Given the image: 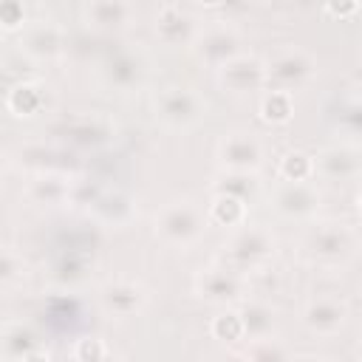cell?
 <instances>
[{
	"label": "cell",
	"instance_id": "obj_1",
	"mask_svg": "<svg viewBox=\"0 0 362 362\" xmlns=\"http://www.w3.org/2000/svg\"><path fill=\"white\" fill-rule=\"evenodd\" d=\"M206 226L204 212L189 201H173L156 215V235L170 246H192Z\"/></svg>",
	"mask_w": 362,
	"mask_h": 362
},
{
	"label": "cell",
	"instance_id": "obj_2",
	"mask_svg": "<svg viewBox=\"0 0 362 362\" xmlns=\"http://www.w3.org/2000/svg\"><path fill=\"white\" fill-rule=\"evenodd\" d=\"M274 255V238L263 226H246L232 235L226 243V266L235 272H246L255 266H263Z\"/></svg>",
	"mask_w": 362,
	"mask_h": 362
},
{
	"label": "cell",
	"instance_id": "obj_3",
	"mask_svg": "<svg viewBox=\"0 0 362 362\" xmlns=\"http://www.w3.org/2000/svg\"><path fill=\"white\" fill-rule=\"evenodd\" d=\"M204 110H206V102L192 88L173 85L156 96V116L167 127H175V130H184V127H192L195 122H201Z\"/></svg>",
	"mask_w": 362,
	"mask_h": 362
},
{
	"label": "cell",
	"instance_id": "obj_4",
	"mask_svg": "<svg viewBox=\"0 0 362 362\" xmlns=\"http://www.w3.org/2000/svg\"><path fill=\"white\" fill-rule=\"evenodd\" d=\"M354 249H356V235L345 223H320L305 238L308 257L320 263H342L354 255Z\"/></svg>",
	"mask_w": 362,
	"mask_h": 362
},
{
	"label": "cell",
	"instance_id": "obj_5",
	"mask_svg": "<svg viewBox=\"0 0 362 362\" xmlns=\"http://www.w3.org/2000/svg\"><path fill=\"white\" fill-rule=\"evenodd\" d=\"M218 164L223 173H249L255 175L263 164V144L257 141V136L246 133V130H235L226 133L218 141Z\"/></svg>",
	"mask_w": 362,
	"mask_h": 362
},
{
	"label": "cell",
	"instance_id": "obj_6",
	"mask_svg": "<svg viewBox=\"0 0 362 362\" xmlns=\"http://www.w3.org/2000/svg\"><path fill=\"white\" fill-rule=\"evenodd\" d=\"M314 71H317L314 59L305 51H300V48H286V51L274 54L272 62L266 65L269 88L286 90V93H294L303 85H308L311 76H314Z\"/></svg>",
	"mask_w": 362,
	"mask_h": 362
},
{
	"label": "cell",
	"instance_id": "obj_7",
	"mask_svg": "<svg viewBox=\"0 0 362 362\" xmlns=\"http://www.w3.org/2000/svg\"><path fill=\"white\" fill-rule=\"evenodd\" d=\"M195 294L212 305H235V303H243L246 280L240 272H235L229 266L204 269L195 277Z\"/></svg>",
	"mask_w": 362,
	"mask_h": 362
},
{
	"label": "cell",
	"instance_id": "obj_8",
	"mask_svg": "<svg viewBox=\"0 0 362 362\" xmlns=\"http://www.w3.org/2000/svg\"><path fill=\"white\" fill-rule=\"evenodd\" d=\"M195 57L201 62H206L209 68L221 71L226 62L240 57V37H238V31L229 28V25H212V28L201 31L198 40H195Z\"/></svg>",
	"mask_w": 362,
	"mask_h": 362
},
{
	"label": "cell",
	"instance_id": "obj_9",
	"mask_svg": "<svg viewBox=\"0 0 362 362\" xmlns=\"http://www.w3.org/2000/svg\"><path fill=\"white\" fill-rule=\"evenodd\" d=\"M198 20L187 6L178 3H164L156 11V37L164 45H189L198 40Z\"/></svg>",
	"mask_w": 362,
	"mask_h": 362
},
{
	"label": "cell",
	"instance_id": "obj_10",
	"mask_svg": "<svg viewBox=\"0 0 362 362\" xmlns=\"http://www.w3.org/2000/svg\"><path fill=\"white\" fill-rule=\"evenodd\" d=\"M218 82L221 88H226L229 93H255L263 85H269V74H266V62H260L252 54H240L232 62H226L218 71Z\"/></svg>",
	"mask_w": 362,
	"mask_h": 362
},
{
	"label": "cell",
	"instance_id": "obj_11",
	"mask_svg": "<svg viewBox=\"0 0 362 362\" xmlns=\"http://www.w3.org/2000/svg\"><path fill=\"white\" fill-rule=\"evenodd\" d=\"M314 175L325 181H354L362 175V150L354 144H331L314 156Z\"/></svg>",
	"mask_w": 362,
	"mask_h": 362
},
{
	"label": "cell",
	"instance_id": "obj_12",
	"mask_svg": "<svg viewBox=\"0 0 362 362\" xmlns=\"http://www.w3.org/2000/svg\"><path fill=\"white\" fill-rule=\"evenodd\" d=\"M272 204L286 218H311L320 209V192L308 181H300V184L283 181V184H277Z\"/></svg>",
	"mask_w": 362,
	"mask_h": 362
},
{
	"label": "cell",
	"instance_id": "obj_13",
	"mask_svg": "<svg viewBox=\"0 0 362 362\" xmlns=\"http://www.w3.org/2000/svg\"><path fill=\"white\" fill-rule=\"evenodd\" d=\"M345 317H348V305H345L342 300H337V297H317V300H311V303L303 308V314H300L303 325H305L311 334H317V337H331V334H337V331L345 325Z\"/></svg>",
	"mask_w": 362,
	"mask_h": 362
},
{
	"label": "cell",
	"instance_id": "obj_14",
	"mask_svg": "<svg viewBox=\"0 0 362 362\" xmlns=\"http://www.w3.org/2000/svg\"><path fill=\"white\" fill-rule=\"evenodd\" d=\"M20 48L25 51V57L31 59H40V62H48V59H57L65 48V34L59 25L54 23H37V25H28L20 37Z\"/></svg>",
	"mask_w": 362,
	"mask_h": 362
},
{
	"label": "cell",
	"instance_id": "obj_15",
	"mask_svg": "<svg viewBox=\"0 0 362 362\" xmlns=\"http://www.w3.org/2000/svg\"><path fill=\"white\" fill-rule=\"evenodd\" d=\"M147 68H144V59L141 54L136 51H113L105 65H102V76L110 88H119V90H130V88H139L141 79H144Z\"/></svg>",
	"mask_w": 362,
	"mask_h": 362
},
{
	"label": "cell",
	"instance_id": "obj_16",
	"mask_svg": "<svg viewBox=\"0 0 362 362\" xmlns=\"http://www.w3.org/2000/svg\"><path fill=\"white\" fill-rule=\"evenodd\" d=\"M99 303H102V308H105L110 317L127 320V317H133V314L141 311V305H144V291H141V286H136V283H130V280H113V283L102 286Z\"/></svg>",
	"mask_w": 362,
	"mask_h": 362
},
{
	"label": "cell",
	"instance_id": "obj_17",
	"mask_svg": "<svg viewBox=\"0 0 362 362\" xmlns=\"http://www.w3.org/2000/svg\"><path fill=\"white\" fill-rule=\"evenodd\" d=\"M82 11H85L88 25L102 28V31H119L136 20V8L122 0H96V3H88Z\"/></svg>",
	"mask_w": 362,
	"mask_h": 362
},
{
	"label": "cell",
	"instance_id": "obj_18",
	"mask_svg": "<svg viewBox=\"0 0 362 362\" xmlns=\"http://www.w3.org/2000/svg\"><path fill=\"white\" fill-rule=\"evenodd\" d=\"M71 189L74 187L68 184L65 175H59V173H37L28 181L25 195H28V201H34L40 206H57V204L71 201Z\"/></svg>",
	"mask_w": 362,
	"mask_h": 362
},
{
	"label": "cell",
	"instance_id": "obj_19",
	"mask_svg": "<svg viewBox=\"0 0 362 362\" xmlns=\"http://www.w3.org/2000/svg\"><path fill=\"white\" fill-rule=\"evenodd\" d=\"M238 314L243 320V331H246V339L255 342V339H266L274 334V325H277V314L272 305L266 303H257V300H243L238 305Z\"/></svg>",
	"mask_w": 362,
	"mask_h": 362
},
{
	"label": "cell",
	"instance_id": "obj_20",
	"mask_svg": "<svg viewBox=\"0 0 362 362\" xmlns=\"http://www.w3.org/2000/svg\"><path fill=\"white\" fill-rule=\"evenodd\" d=\"M37 348H42L40 334L28 322H8L3 328V356L8 362H23V356H28Z\"/></svg>",
	"mask_w": 362,
	"mask_h": 362
},
{
	"label": "cell",
	"instance_id": "obj_21",
	"mask_svg": "<svg viewBox=\"0 0 362 362\" xmlns=\"http://www.w3.org/2000/svg\"><path fill=\"white\" fill-rule=\"evenodd\" d=\"M62 136L74 147H99V144H105L110 139V127L96 116H85V119L68 122L62 127Z\"/></svg>",
	"mask_w": 362,
	"mask_h": 362
},
{
	"label": "cell",
	"instance_id": "obj_22",
	"mask_svg": "<svg viewBox=\"0 0 362 362\" xmlns=\"http://www.w3.org/2000/svg\"><path fill=\"white\" fill-rule=\"evenodd\" d=\"M51 280L62 288H71L88 277V252H68L62 249L51 263Z\"/></svg>",
	"mask_w": 362,
	"mask_h": 362
},
{
	"label": "cell",
	"instance_id": "obj_23",
	"mask_svg": "<svg viewBox=\"0 0 362 362\" xmlns=\"http://www.w3.org/2000/svg\"><path fill=\"white\" fill-rule=\"evenodd\" d=\"M6 107L14 116H20V119L37 116L45 107V90H42V85H37V82H17L6 93Z\"/></svg>",
	"mask_w": 362,
	"mask_h": 362
},
{
	"label": "cell",
	"instance_id": "obj_24",
	"mask_svg": "<svg viewBox=\"0 0 362 362\" xmlns=\"http://www.w3.org/2000/svg\"><path fill=\"white\" fill-rule=\"evenodd\" d=\"M90 209H93L96 221L107 223V226H124L133 218V201L124 192H102Z\"/></svg>",
	"mask_w": 362,
	"mask_h": 362
},
{
	"label": "cell",
	"instance_id": "obj_25",
	"mask_svg": "<svg viewBox=\"0 0 362 362\" xmlns=\"http://www.w3.org/2000/svg\"><path fill=\"white\" fill-rule=\"evenodd\" d=\"M257 113H260V119L269 122V124H286V122H291V116H294V96L286 93V90L269 88V90L260 96V102H257Z\"/></svg>",
	"mask_w": 362,
	"mask_h": 362
},
{
	"label": "cell",
	"instance_id": "obj_26",
	"mask_svg": "<svg viewBox=\"0 0 362 362\" xmlns=\"http://www.w3.org/2000/svg\"><path fill=\"white\" fill-rule=\"evenodd\" d=\"M206 221L215 226H240L246 221V204L238 198H229V195H212Z\"/></svg>",
	"mask_w": 362,
	"mask_h": 362
},
{
	"label": "cell",
	"instance_id": "obj_27",
	"mask_svg": "<svg viewBox=\"0 0 362 362\" xmlns=\"http://www.w3.org/2000/svg\"><path fill=\"white\" fill-rule=\"evenodd\" d=\"M212 192L215 195H229V198H238V201L249 204L255 198V192H257V181L249 173H223L212 184Z\"/></svg>",
	"mask_w": 362,
	"mask_h": 362
},
{
	"label": "cell",
	"instance_id": "obj_28",
	"mask_svg": "<svg viewBox=\"0 0 362 362\" xmlns=\"http://www.w3.org/2000/svg\"><path fill=\"white\" fill-rule=\"evenodd\" d=\"M280 178L283 181H291V184H300V181H308L314 175V156L303 153V150H291L280 158V167H277Z\"/></svg>",
	"mask_w": 362,
	"mask_h": 362
},
{
	"label": "cell",
	"instance_id": "obj_29",
	"mask_svg": "<svg viewBox=\"0 0 362 362\" xmlns=\"http://www.w3.org/2000/svg\"><path fill=\"white\" fill-rule=\"evenodd\" d=\"M334 127H337L345 139L362 141V99H348V102H342L339 110H337Z\"/></svg>",
	"mask_w": 362,
	"mask_h": 362
},
{
	"label": "cell",
	"instance_id": "obj_30",
	"mask_svg": "<svg viewBox=\"0 0 362 362\" xmlns=\"http://www.w3.org/2000/svg\"><path fill=\"white\" fill-rule=\"evenodd\" d=\"M246 362H294V359H291V354L283 342H277L274 337H266V339L249 342Z\"/></svg>",
	"mask_w": 362,
	"mask_h": 362
},
{
	"label": "cell",
	"instance_id": "obj_31",
	"mask_svg": "<svg viewBox=\"0 0 362 362\" xmlns=\"http://www.w3.org/2000/svg\"><path fill=\"white\" fill-rule=\"evenodd\" d=\"M57 158H59V153L42 147V144H31V147H23L20 150V167L34 170V175L37 173H57L54 170L57 167Z\"/></svg>",
	"mask_w": 362,
	"mask_h": 362
},
{
	"label": "cell",
	"instance_id": "obj_32",
	"mask_svg": "<svg viewBox=\"0 0 362 362\" xmlns=\"http://www.w3.org/2000/svg\"><path fill=\"white\" fill-rule=\"evenodd\" d=\"M209 331H212V337L221 339V342H238V339L246 337V331H243V320H240L238 311H223V314H218V317L212 320Z\"/></svg>",
	"mask_w": 362,
	"mask_h": 362
},
{
	"label": "cell",
	"instance_id": "obj_33",
	"mask_svg": "<svg viewBox=\"0 0 362 362\" xmlns=\"http://www.w3.org/2000/svg\"><path fill=\"white\" fill-rule=\"evenodd\" d=\"M23 272H25V263H23V257L14 252V249H3V257H0V283L6 286V288H11L20 277H23Z\"/></svg>",
	"mask_w": 362,
	"mask_h": 362
},
{
	"label": "cell",
	"instance_id": "obj_34",
	"mask_svg": "<svg viewBox=\"0 0 362 362\" xmlns=\"http://www.w3.org/2000/svg\"><path fill=\"white\" fill-rule=\"evenodd\" d=\"M74 359L76 362H107L110 356H107V348L102 339L88 337V339H79L74 345Z\"/></svg>",
	"mask_w": 362,
	"mask_h": 362
},
{
	"label": "cell",
	"instance_id": "obj_35",
	"mask_svg": "<svg viewBox=\"0 0 362 362\" xmlns=\"http://www.w3.org/2000/svg\"><path fill=\"white\" fill-rule=\"evenodd\" d=\"M23 23H25V8H23V3H17V0H3V3H0V25H3L6 31H17V28H23Z\"/></svg>",
	"mask_w": 362,
	"mask_h": 362
},
{
	"label": "cell",
	"instance_id": "obj_36",
	"mask_svg": "<svg viewBox=\"0 0 362 362\" xmlns=\"http://www.w3.org/2000/svg\"><path fill=\"white\" fill-rule=\"evenodd\" d=\"M359 11V6L356 3H328L325 6V14H331V17H339V20H345V17H354Z\"/></svg>",
	"mask_w": 362,
	"mask_h": 362
},
{
	"label": "cell",
	"instance_id": "obj_37",
	"mask_svg": "<svg viewBox=\"0 0 362 362\" xmlns=\"http://www.w3.org/2000/svg\"><path fill=\"white\" fill-rule=\"evenodd\" d=\"M23 362H51V354H48L45 348H37V351H31L28 356H23Z\"/></svg>",
	"mask_w": 362,
	"mask_h": 362
},
{
	"label": "cell",
	"instance_id": "obj_38",
	"mask_svg": "<svg viewBox=\"0 0 362 362\" xmlns=\"http://www.w3.org/2000/svg\"><path fill=\"white\" fill-rule=\"evenodd\" d=\"M294 362H334V359H328V356H317V354H305V356H297Z\"/></svg>",
	"mask_w": 362,
	"mask_h": 362
},
{
	"label": "cell",
	"instance_id": "obj_39",
	"mask_svg": "<svg viewBox=\"0 0 362 362\" xmlns=\"http://www.w3.org/2000/svg\"><path fill=\"white\" fill-rule=\"evenodd\" d=\"M215 362H246V356H223V359H215Z\"/></svg>",
	"mask_w": 362,
	"mask_h": 362
},
{
	"label": "cell",
	"instance_id": "obj_40",
	"mask_svg": "<svg viewBox=\"0 0 362 362\" xmlns=\"http://www.w3.org/2000/svg\"><path fill=\"white\" fill-rule=\"evenodd\" d=\"M356 201H359V209H362V192H359V198H356Z\"/></svg>",
	"mask_w": 362,
	"mask_h": 362
},
{
	"label": "cell",
	"instance_id": "obj_41",
	"mask_svg": "<svg viewBox=\"0 0 362 362\" xmlns=\"http://www.w3.org/2000/svg\"><path fill=\"white\" fill-rule=\"evenodd\" d=\"M359 362H362V342H359Z\"/></svg>",
	"mask_w": 362,
	"mask_h": 362
},
{
	"label": "cell",
	"instance_id": "obj_42",
	"mask_svg": "<svg viewBox=\"0 0 362 362\" xmlns=\"http://www.w3.org/2000/svg\"><path fill=\"white\" fill-rule=\"evenodd\" d=\"M107 362H113V359H107Z\"/></svg>",
	"mask_w": 362,
	"mask_h": 362
}]
</instances>
